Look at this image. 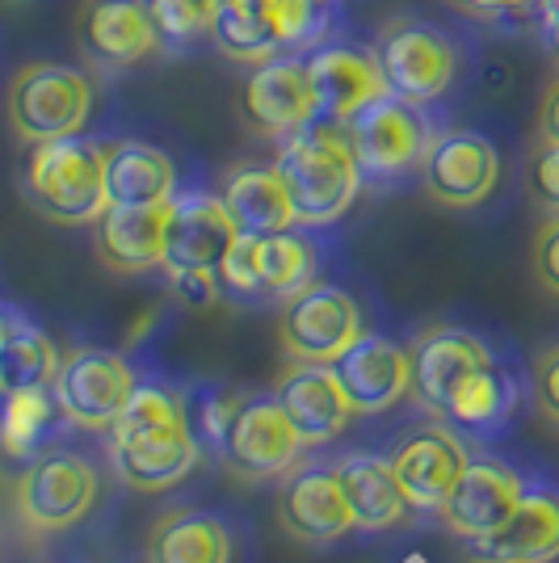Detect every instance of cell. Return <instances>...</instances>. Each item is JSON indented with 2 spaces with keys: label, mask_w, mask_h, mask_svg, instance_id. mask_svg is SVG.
Returning a JSON list of instances; mask_svg holds the SVG:
<instances>
[{
  "label": "cell",
  "mask_w": 559,
  "mask_h": 563,
  "mask_svg": "<svg viewBox=\"0 0 559 563\" xmlns=\"http://www.w3.org/2000/svg\"><path fill=\"white\" fill-rule=\"evenodd\" d=\"M215 278H219V290L240 303L291 299L307 282H316V244L295 228L270 235L240 232L219 261Z\"/></svg>",
  "instance_id": "cell-5"
},
{
  "label": "cell",
  "mask_w": 559,
  "mask_h": 563,
  "mask_svg": "<svg viewBox=\"0 0 559 563\" xmlns=\"http://www.w3.org/2000/svg\"><path fill=\"white\" fill-rule=\"evenodd\" d=\"M210 43L223 51L228 59L249 64V68L291 51L278 18H274V9H270V0H223V4L215 9Z\"/></svg>",
  "instance_id": "cell-30"
},
{
  "label": "cell",
  "mask_w": 559,
  "mask_h": 563,
  "mask_svg": "<svg viewBox=\"0 0 559 563\" xmlns=\"http://www.w3.org/2000/svg\"><path fill=\"white\" fill-rule=\"evenodd\" d=\"M337 479H341V493L350 500L358 530H392L413 514L404 493H399L392 459H383V454H346L337 463Z\"/></svg>",
  "instance_id": "cell-27"
},
{
  "label": "cell",
  "mask_w": 559,
  "mask_h": 563,
  "mask_svg": "<svg viewBox=\"0 0 559 563\" xmlns=\"http://www.w3.org/2000/svg\"><path fill=\"white\" fill-rule=\"evenodd\" d=\"M135 383L140 378L122 353L85 345L59 362V371L51 378V396L68 424L85 429V433H110L118 412L127 408V399L135 391Z\"/></svg>",
  "instance_id": "cell-10"
},
{
  "label": "cell",
  "mask_w": 559,
  "mask_h": 563,
  "mask_svg": "<svg viewBox=\"0 0 559 563\" xmlns=\"http://www.w3.org/2000/svg\"><path fill=\"white\" fill-rule=\"evenodd\" d=\"M274 514H278L286 539L307 542V547H325L353 530L350 500L341 493L337 467L291 471L274 496Z\"/></svg>",
  "instance_id": "cell-20"
},
{
  "label": "cell",
  "mask_w": 559,
  "mask_h": 563,
  "mask_svg": "<svg viewBox=\"0 0 559 563\" xmlns=\"http://www.w3.org/2000/svg\"><path fill=\"white\" fill-rule=\"evenodd\" d=\"M371 51L383 68L387 89L417 106H434L438 97L450 93L454 76L463 68L459 43L442 25L420 22V18H399V22L383 25Z\"/></svg>",
  "instance_id": "cell-7"
},
{
  "label": "cell",
  "mask_w": 559,
  "mask_h": 563,
  "mask_svg": "<svg viewBox=\"0 0 559 563\" xmlns=\"http://www.w3.org/2000/svg\"><path fill=\"white\" fill-rule=\"evenodd\" d=\"M186 399L177 396L173 387L164 383H135V391L127 399V408L118 412L114 429H110V442H127V438H140V433H156L168 424H186Z\"/></svg>",
  "instance_id": "cell-33"
},
{
  "label": "cell",
  "mask_w": 559,
  "mask_h": 563,
  "mask_svg": "<svg viewBox=\"0 0 559 563\" xmlns=\"http://www.w3.org/2000/svg\"><path fill=\"white\" fill-rule=\"evenodd\" d=\"M177 165L164 147L143 140L106 143V202L110 207H156L173 202Z\"/></svg>",
  "instance_id": "cell-26"
},
{
  "label": "cell",
  "mask_w": 559,
  "mask_h": 563,
  "mask_svg": "<svg viewBox=\"0 0 559 563\" xmlns=\"http://www.w3.org/2000/svg\"><path fill=\"white\" fill-rule=\"evenodd\" d=\"M316 4H320V9H332V4H337V0H316Z\"/></svg>",
  "instance_id": "cell-43"
},
{
  "label": "cell",
  "mask_w": 559,
  "mask_h": 563,
  "mask_svg": "<svg viewBox=\"0 0 559 563\" xmlns=\"http://www.w3.org/2000/svg\"><path fill=\"white\" fill-rule=\"evenodd\" d=\"M223 202L232 211L235 232L249 235H270V232H291L295 223V207L291 194L282 186L278 168L270 165H244L235 168L223 186Z\"/></svg>",
  "instance_id": "cell-29"
},
{
  "label": "cell",
  "mask_w": 559,
  "mask_h": 563,
  "mask_svg": "<svg viewBox=\"0 0 559 563\" xmlns=\"http://www.w3.org/2000/svg\"><path fill=\"white\" fill-rule=\"evenodd\" d=\"M538 30H542V47H547V55L556 59V68H559V13L538 9Z\"/></svg>",
  "instance_id": "cell-41"
},
{
  "label": "cell",
  "mask_w": 559,
  "mask_h": 563,
  "mask_svg": "<svg viewBox=\"0 0 559 563\" xmlns=\"http://www.w3.org/2000/svg\"><path fill=\"white\" fill-rule=\"evenodd\" d=\"M22 194L51 223H64V228L97 223L101 211L110 207L106 202V143H94L85 135L34 143Z\"/></svg>",
  "instance_id": "cell-2"
},
{
  "label": "cell",
  "mask_w": 559,
  "mask_h": 563,
  "mask_svg": "<svg viewBox=\"0 0 559 563\" xmlns=\"http://www.w3.org/2000/svg\"><path fill=\"white\" fill-rule=\"evenodd\" d=\"M147 563H232V534L215 514H164L143 547Z\"/></svg>",
  "instance_id": "cell-28"
},
{
  "label": "cell",
  "mask_w": 559,
  "mask_h": 563,
  "mask_svg": "<svg viewBox=\"0 0 559 563\" xmlns=\"http://www.w3.org/2000/svg\"><path fill=\"white\" fill-rule=\"evenodd\" d=\"M362 336V307L332 282H307L278 311V345L291 362L332 366Z\"/></svg>",
  "instance_id": "cell-9"
},
{
  "label": "cell",
  "mask_w": 559,
  "mask_h": 563,
  "mask_svg": "<svg viewBox=\"0 0 559 563\" xmlns=\"http://www.w3.org/2000/svg\"><path fill=\"white\" fill-rule=\"evenodd\" d=\"M530 484V475L501 459V454H471L463 475L454 479V488L446 496V505L438 509L442 526L454 539H484L489 530H496L505 517L513 514V505L522 500Z\"/></svg>",
  "instance_id": "cell-11"
},
{
  "label": "cell",
  "mask_w": 559,
  "mask_h": 563,
  "mask_svg": "<svg viewBox=\"0 0 559 563\" xmlns=\"http://www.w3.org/2000/svg\"><path fill=\"white\" fill-rule=\"evenodd\" d=\"M232 211L215 194H173L168 202V240H164V274H215L235 240Z\"/></svg>",
  "instance_id": "cell-17"
},
{
  "label": "cell",
  "mask_w": 559,
  "mask_h": 563,
  "mask_svg": "<svg viewBox=\"0 0 559 563\" xmlns=\"http://www.w3.org/2000/svg\"><path fill=\"white\" fill-rule=\"evenodd\" d=\"M152 30L164 51H194L210 38L215 25V0H143Z\"/></svg>",
  "instance_id": "cell-34"
},
{
  "label": "cell",
  "mask_w": 559,
  "mask_h": 563,
  "mask_svg": "<svg viewBox=\"0 0 559 563\" xmlns=\"http://www.w3.org/2000/svg\"><path fill=\"white\" fill-rule=\"evenodd\" d=\"M332 375L341 383V391L350 396L358 417H379L408 396V345H396L392 336L362 332L350 350L332 362Z\"/></svg>",
  "instance_id": "cell-23"
},
{
  "label": "cell",
  "mask_w": 559,
  "mask_h": 563,
  "mask_svg": "<svg viewBox=\"0 0 559 563\" xmlns=\"http://www.w3.org/2000/svg\"><path fill=\"white\" fill-rule=\"evenodd\" d=\"M4 114L22 143L80 135L94 114V80L64 64H25L9 80Z\"/></svg>",
  "instance_id": "cell-4"
},
{
  "label": "cell",
  "mask_w": 559,
  "mask_h": 563,
  "mask_svg": "<svg viewBox=\"0 0 559 563\" xmlns=\"http://www.w3.org/2000/svg\"><path fill=\"white\" fill-rule=\"evenodd\" d=\"M501 353L505 350H496L480 332L459 329V324H434L408 345V396L425 412L442 417V404L459 387V378L496 362Z\"/></svg>",
  "instance_id": "cell-12"
},
{
  "label": "cell",
  "mask_w": 559,
  "mask_h": 563,
  "mask_svg": "<svg viewBox=\"0 0 559 563\" xmlns=\"http://www.w3.org/2000/svg\"><path fill=\"white\" fill-rule=\"evenodd\" d=\"M240 110L256 135L286 140L320 118V101L311 89V71L299 55H274L256 64L240 89Z\"/></svg>",
  "instance_id": "cell-15"
},
{
  "label": "cell",
  "mask_w": 559,
  "mask_h": 563,
  "mask_svg": "<svg viewBox=\"0 0 559 563\" xmlns=\"http://www.w3.org/2000/svg\"><path fill=\"white\" fill-rule=\"evenodd\" d=\"M467 459H471L467 442L446 421L413 429L392 454V471H396V484L408 500V509L438 514L454 488V479L463 475Z\"/></svg>",
  "instance_id": "cell-18"
},
{
  "label": "cell",
  "mask_w": 559,
  "mask_h": 563,
  "mask_svg": "<svg viewBox=\"0 0 559 563\" xmlns=\"http://www.w3.org/2000/svg\"><path fill=\"white\" fill-rule=\"evenodd\" d=\"M530 387H535V404L538 412L559 429V345L538 353L535 375H530Z\"/></svg>",
  "instance_id": "cell-38"
},
{
  "label": "cell",
  "mask_w": 559,
  "mask_h": 563,
  "mask_svg": "<svg viewBox=\"0 0 559 563\" xmlns=\"http://www.w3.org/2000/svg\"><path fill=\"white\" fill-rule=\"evenodd\" d=\"M64 421L51 387H25V391H4L0 408V454L9 459H39V450L51 442L55 424Z\"/></svg>",
  "instance_id": "cell-31"
},
{
  "label": "cell",
  "mask_w": 559,
  "mask_h": 563,
  "mask_svg": "<svg viewBox=\"0 0 559 563\" xmlns=\"http://www.w3.org/2000/svg\"><path fill=\"white\" fill-rule=\"evenodd\" d=\"M467 13L484 22H509V18H538L542 0H459Z\"/></svg>",
  "instance_id": "cell-39"
},
{
  "label": "cell",
  "mask_w": 559,
  "mask_h": 563,
  "mask_svg": "<svg viewBox=\"0 0 559 563\" xmlns=\"http://www.w3.org/2000/svg\"><path fill=\"white\" fill-rule=\"evenodd\" d=\"M76 47L94 68L127 71L161 51V38L143 0H85L76 18Z\"/></svg>",
  "instance_id": "cell-19"
},
{
  "label": "cell",
  "mask_w": 559,
  "mask_h": 563,
  "mask_svg": "<svg viewBox=\"0 0 559 563\" xmlns=\"http://www.w3.org/2000/svg\"><path fill=\"white\" fill-rule=\"evenodd\" d=\"M538 140L559 143V80H551V89L542 93V106H538Z\"/></svg>",
  "instance_id": "cell-40"
},
{
  "label": "cell",
  "mask_w": 559,
  "mask_h": 563,
  "mask_svg": "<svg viewBox=\"0 0 559 563\" xmlns=\"http://www.w3.org/2000/svg\"><path fill=\"white\" fill-rule=\"evenodd\" d=\"M0 408H4V391H0Z\"/></svg>",
  "instance_id": "cell-44"
},
{
  "label": "cell",
  "mask_w": 559,
  "mask_h": 563,
  "mask_svg": "<svg viewBox=\"0 0 559 563\" xmlns=\"http://www.w3.org/2000/svg\"><path fill=\"white\" fill-rule=\"evenodd\" d=\"M530 198L542 214H559V143L538 140L535 156H530V173H526Z\"/></svg>",
  "instance_id": "cell-36"
},
{
  "label": "cell",
  "mask_w": 559,
  "mask_h": 563,
  "mask_svg": "<svg viewBox=\"0 0 559 563\" xmlns=\"http://www.w3.org/2000/svg\"><path fill=\"white\" fill-rule=\"evenodd\" d=\"M530 399H535L530 375L517 366L513 353H501L496 362L459 378V387L442 404V421L463 438L467 446L489 450L496 442H505L522 424Z\"/></svg>",
  "instance_id": "cell-6"
},
{
  "label": "cell",
  "mask_w": 559,
  "mask_h": 563,
  "mask_svg": "<svg viewBox=\"0 0 559 563\" xmlns=\"http://www.w3.org/2000/svg\"><path fill=\"white\" fill-rule=\"evenodd\" d=\"M59 350L47 332L30 316H22L13 332L0 341V391H25V387H51L59 371Z\"/></svg>",
  "instance_id": "cell-32"
},
{
  "label": "cell",
  "mask_w": 559,
  "mask_h": 563,
  "mask_svg": "<svg viewBox=\"0 0 559 563\" xmlns=\"http://www.w3.org/2000/svg\"><path fill=\"white\" fill-rule=\"evenodd\" d=\"M240 404L244 396H235L232 387H210L198 396V412H189V429H194V438L202 442V450H215V454H223L228 446V433H232V421L235 412H240Z\"/></svg>",
  "instance_id": "cell-35"
},
{
  "label": "cell",
  "mask_w": 559,
  "mask_h": 563,
  "mask_svg": "<svg viewBox=\"0 0 559 563\" xmlns=\"http://www.w3.org/2000/svg\"><path fill=\"white\" fill-rule=\"evenodd\" d=\"M274 399L282 404L286 421L307 450L328 446L358 417L350 396L341 391V383L332 375V366H316V362H291L274 383Z\"/></svg>",
  "instance_id": "cell-21"
},
{
  "label": "cell",
  "mask_w": 559,
  "mask_h": 563,
  "mask_svg": "<svg viewBox=\"0 0 559 563\" xmlns=\"http://www.w3.org/2000/svg\"><path fill=\"white\" fill-rule=\"evenodd\" d=\"M530 265H535V282L559 299V214H547V223L535 232V249H530Z\"/></svg>",
  "instance_id": "cell-37"
},
{
  "label": "cell",
  "mask_w": 559,
  "mask_h": 563,
  "mask_svg": "<svg viewBox=\"0 0 559 563\" xmlns=\"http://www.w3.org/2000/svg\"><path fill=\"white\" fill-rule=\"evenodd\" d=\"M307 71H311V89H316V101H320V118H332L341 126L353 114H362L366 106H374L379 97L392 93L374 51H362L353 43L316 47L307 55Z\"/></svg>",
  "instance_id": "cell-22"
},
{
  "label": "cell",
  "mask_w": 559,
  "mask_h": 563,
  "mask_svg": "<svg viewBox=\"0 0 559 563\" xmlns=\"http://www.w3.org/2000/svg\"><path fill=\"white\" fill-rule=\"evenodd\" d=\"M304 450L307 446L299 442V433L291 429L282 404L270 391V396H249L240 404L228 446H223V463L240 484H265L295 467Z\"/></svg>",
  "instance_id": "cell-14"
},
{
  "label": "cell",
  "mask_w": 559,
  "mask_h": 563,
  "mask_svg": "<svg viewBox=\"0 0 559 563\" xmlns=\"http://www.w3.org/2000/svg\"><path fill=\"white\" fill-rule=\"evenodd\" d=\"M425 194L446 211H471L489 202L501 181V152L480 131H446L420 165Z\"/></svg>",
  "instance_id": "cell-13"
},
{
  "label": "cell",
  "mask_w": 559,
  "mask_h": 563,
  "mask_svg": "<svg viewBox=\"0 0 559 563\" xmlns=\"http://www.w3.org/2000/svg\"><path fill=\"white\" fill-rule=\"evenodd\" d=\"M13 505L30 534H64L80 526L97 505V471L72 450H47L18 475Z\"/></svg>",
  "instance_id": "cell-8"
},
{
  "label": "cell",
  "mask_w": 559,
  "mask_h": 563,
  "mask_svg": "<svg viewBox=\"0 0 559 563\" xmlns=\"http://www.w3.org/2000/svg\"><path fill=\"white\" fill-rule=\"evenodd\" d=\"M110 459H114V471L122 475L127 488L152 496L186 484L202 463V442L194 438V429L186 421L127 438V442H110Z\"/></svg>",
  "instance_id": "cell-24"
},
{
  "label": "cell",
  "mask_w": 559,
  "mask_h": 563,
  "mask_svg": "<svg viewBox=\"0 0 559 563\" xmlns=\"http://www.w3.org/2000/svg\"><path fill=\"white\" fill-rule=\"evenodd\" d=\"M346 135L353 143L362 181H374V186H392L399 177L417 173L438 140L429 110L396 93L379 97L362 114H353L346 122Z\"/></svg>",
  "instance_id": "cell-3"
},
{
  "label": "cell",
  "mask_w": 559,
  "mask_h": 563,
  "mask_svg": "<svg viewBox=\"0 0 559 563\" xmlns=\"http://www.w3.org/2000/svg\"><path fill=\"white\" fill-rule=\"evenodd\" d=\"M168 240V202L156 207H106L97 219V261L110 274H147L164 265Z\"/></svg>",
  "instance_id": "cell-25"
},
{
  "label": "cell",
  "mask_w": 559,
  "mask_h": 563,
  "mask_svg": "<svg viewBox=\"0 0 559 563\" xmlns=\"http://www.w3.org/2000/svg\"><path fill=\"white\" fill-rule=\"evenodd\" d=\"M542 9H551V13H559V0H542Z\"/></svg>",
  "instance_id": "cell-42"
},
{
  "label": "cell",
  "mask_w": 559,
  "mask_h": 563,
  "mask_svg": "<svg viewBox=\"0 0 559 563\" xmlns=\"http://www.w3.org/2000/svg\"><path fill=\"white\" fill-rule=\"evenodd\" d=\"M215 4H223V0H215Z\"/></svg>",
  "instance_id": "cell-45"
},
{
  "label": "cell",
  "mask_w": 559,
  "mask_h": 563,
  "mask_svg": "<svg viewBox=\"0 0 559 563\" xmlns=\"http://www.w3.org/2000/svg\"><path fill=\"white\" fill-rule=\"evenodd\" d=\"M559 560V488L530 479L513 514L484 539L467 542V563H556Z\"/></svg>",
  "instance_id": "cell-16"
},
{
  "label": "cell",
  "mask_w": 559,
  "mask_h": 563,
  "mask_svg": "<svg viewBox=\"0 0 559 563\" xmlns=\"http://www.w3.org/2000/svg\"><path fill=\"white\" fill-rule=\"evenodd\" d=\"M274 168L291 194L299 228L337 223L362 194V168L353 156V143L346 126L332 118H316L311 126L286 135Z\"/></svg>",
  "instance_id": "cell-1"
}]
</instances>
